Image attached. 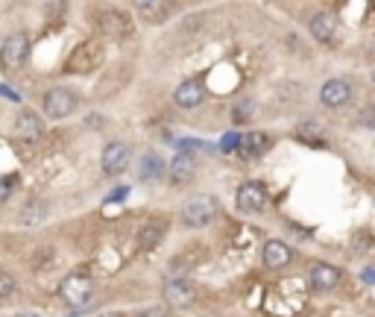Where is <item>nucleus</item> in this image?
<instances>
[{"mask_svg":"<svg viewBox=\"0 0 375 317\" xmlns=\"http://www.w3.org/2000/svg\"><path fill=\"white\" fill-rule=\"evenodd\" d=\"M59 297L68 309H85L94 300V279L88 273H68L59 282Z\"/></svg>","mask_w":375,"mask_h":317,"instance_id":"f257e3e1","label":"nucleus"},{"mask_svg":"<svg viewBox=\"0 0 375 317\" xmlns=\"http://www.w3.org/2000/svg\"><path fill=\"white\" fill-rule=\"evenodd\" d=\"M106 53L100 41H82L71 50V56L65 59V74H91L103 65Z\"/></svg>","mask_w":375,"mask_h":317,"instance_id":"f03ea898","label":"nucleus"},{"mask_svg":"<svg viewBox=\"0 0 375 317\" xmlns=\"http://www.w3.org/2000/svg\"><path fill=\"white\" fill-rule=\"evenodd\" d=\"M214 215H217V203L212 200V197H205V194H196L191 197L185 206H182V221L185 226H191V229H203L214 221Z\"/></svg>","mask_w":375,"mask_h":317,"instance_id":"7ed1b4c3","label":"nucleus"},{"mask_svg":"<svg viewBox=\"0 0 375 317\" xmlns=\"http://www.w3.org/2000/svg\"><path fill=\"white\" fill-rule=\"evenodd\" d=\"M196 297L194 282L188 276H173L164 282V309H185Z\"/></svg>","mask_w":375,"mask_h":317,"instance_id":"20e7f679","label":"nucleus"},{"mask_svg":"<svg viewBox=\"0 0 375 317\" xmlns=\"http://www.w3.org/2000/svg\"><path fill=\"white\" fill-rule=\"evenodd\" d=\"M30 56V39L24 32H15V36H9L3 41V47H0V65H3L6 71H18L21 65L27 62Z\"/></svg>","mask_w":375,"mask_h":317,"instance_id":"39448f33","label":"nucleus"},{"mask_svg":"<svg viewBox=\"0 0 375 317\" xmlns=\"http://www.w3.org/2000/svg\"><path fill=\"white\" fill-rule=\"evenodd\" d=\"M73 109H76V94L71 89H50L44 94V115L50 121H62V118L73 115Z\"/></svg>","mask_w":375,"mask_h":317,"instance_id":"423d86ee","label":"nucleus"},{"mask_svg":"<svg viewBox=\"0 0 375 317\" xmlns=\"http://www.w3.org/2000/svg\"><path fill=\"white\" fill-rule=\"evenodd\" d=\"M132 162V150L129 144H124V141H112V144H106L103 156H100V165H103V173L106 177H120Z\"/></svg>","mask_w":375,"mask_h":317,"instance_id":"0eeeda50","label":"nucleus"},{"mask_svg":"<svg viewBox=\"0 0 375 317\" xmlns=\"http://www.w3.org/2000/svg\"><path fill=\"white\" fill-rule=\"evenodd\" d=\"M235 200H238V209L244 215H255V212H261L264 206H267V188H264V182L249 179V182H244L238 188Z\"/></svg>","mask_w":375,"mask_h":317,"instance_id":"6e6552de","label":"nucleus"},{"mask_svg":"<svg viewBox=\"0 0 375 317\" xmlns=\"http://www.w3.org/2000/svg\"><path fill=\"white\" fill-rule=\"evenodd\" d=\"M261 261H264V267H267V270H282V267H288L291 261H293V247L284 244V241H279V238H273V241L264 244V250H261Z\"/></svg>","mask_w":375,"mask_h":317,"instance_id":"1a4fd4ad","label":"nucleus"},{"mask_svg":"<svg viewBox=\"0 0 375 317\" xmlns=\"http://www.w3.org/2000/svg\"><path fill=\"white\" fill-rule=\"evenodd\" d=\"M203 100H205V85H203V80H196V76L179 83V89L173 91V103L179 109H196Z\"/></svg>","mask_w":375,"mask_h":317,"instance_id":"9d476101","label":"nucleus"},{"mask_svg":"<svg viewBox=\"0 0 375 317\" xmlns=\"http://www.w3.org/2000/svg\"><path fill=\"white\" fill-rule=\"evenodd\" d=\"M352 100V85L346 80H326L319 89V103L328 109H340Z\"/></svg>","mask_w":375,"mask_h":317,"instance_id":"9b49d317","label":"nucleus"},{"mask_svg":"<svg viewBox=\"0 0 375 317\" xmlns=\"http://www.w3.org/2000/svg\"><path fill=\"white\" fill-rule=\"evenodd\" d=\"M168 177L173 182V188H182V185H188L196 177V159L191 153H179V156L168 165Z\"/></svg>","mask_w":375,"mask_h":317,"instance_id":"f8f14e48","label":"nucleus"},{"mask_svg":"<svg viewBox=\"0 0 375 317\" xmlns=\"http://www.w3.org/2000/svg\"><path fill=\"white\" fill-rule=\"evenodd\" d=\"M308 279H311V288L314 291H334L340 285V270L334 265H314L311 273H308Z\"/></svg>","mask_w":375,"mask_h":317,"instance_id":"ddd939ff","label":"nucleus"},{"mask_svg":"<svg viewBox=\"0 0 375 317\" xmlns=\"http://www.w3.org/2000/svg\"><path fill=\"white\" fill-rule=\"evenodd\" d=\"M308 27H311V36L317 41L328 45V41H334V36H337V15L334 12H317Z\"/></svg>","mask_w":375,"mask_h":317,"instance_id":"4468645a","label":"nucleus"},{"mask_svg":"<svg viewBox=\"0 0 375 317\" xmlns=\"http://www.w3.org/2000/svg\"><path fill=\"white\" fill-rule=\"evenodd\" d=\"M270 150V135L267 133H249V135H240L238 141V153L244 159H258Z\"/></svg>","mask_w":375,"mask_h":317,"instance_id":"2eb2a0df","label":"nucleus"},{"mask_svg":"<svg viewBox=\"0 0 375 317\" xmlns=\"http://www.w3.org/2000/svg\"><path fill=\"white\" fill-rule=\"evenodd\" d=\"M135 12L147 24H164V18L170 15V3H164V0H144V3H135Z\"/></svg>","mask_w":375,"mask_h":317,"instance_id":"dca6fc26","label":"nucleus"},{"mask_svg":"<svg viewBox=\"0 0 375 317\" xmlns=\"http://www.w3.org/2000/svg\"><path fill=\"white\" fill-rule=\"evenodd\" d=\"M15 138L24 141H38L41 138V121L32 112H21L15 121Z\"/></svg>","mask_w":375,"mask_h":317,"instance_id":"f3484780","label":"nucleus"},{"mask_svg":"<svg viewBox=\"0 0 375 317\" xmlns=\"http://www.w3.org/2000/svg\"><path fill=\"white\" fill-rule=\"evenodd\" d=\"M164 232H168V223H164V221H150V223H144V226H141V235H138V247L147 253V250H152V247L161 241Z\"/></svg>","mask_w":375,"mask_h":317,"instance_id":"a211bd4d","label":"nucleus"},{"mask_svg":"<svg viewBox=\"0 0 375 317\" xmlns=\"http://www.w3.org/2000/svg\"><path fill=\"white\" fill-rule=\"evenodd\" d=\"M47 217H50V203L47 200H30L27 209L18 215V221L27 223V226H36V223H44Z\"/></svg>","mask_w":375,"mask_h":317,"instance_id":"6ab92c4d","label":"nucleus"},{"mask_svg":"<svg viewBox=\"0 0 375 317\" xmlns=\"http://www.w3.org/2000/svg\"><path fill=\"white\" fill-rule=\"evenodd\" d=\"M103 30H106L112 39H124V36H129L126 15H124V12H109V15H103Z\"/></svg>","mask_w":375,"mask_h":317,"instance_id":"aec40b11","label":"nucleus"},{"mask_svg":"<svg viewBox=\"0 0 375 317\" xmlns=\"http://www.w3.org/2000/svg\"><path fill=\"white\" fill-rule=\"evenodd\" d=\"M161 173H164V162L156 156V153H147L144 162H141V173H138V177L150 182V179H159Z\"/></svg>","mask_w":375,"mask_h":317,"instance_id":"412c9836","label":"nucleus"},{"mask_svg":"<svg viewBox=\"0 0 375 317\" xmlns=\"http://www.w3.org/2000/svg\"><path fill=\"white\" fill-rule=\"evenodd\" d=\"M252 109H255V103H252V100L235 103V109H231V121H235V124H247L249 118H252Z\"/></svg>","mask_w":375,"mask_h":317,"instance_id":"4be33fe9","label":"nucleus"},{"mask_svg":"<svg viewBox=\"0 0 375 317\" xmlns=\"http://www.w3.org/2000/svg\"><path fill=\"white\" fill-rule=\"evenodd\" d=\"M15 276L9 270H0V300H6V297H12L15 294Z\"/></svg>","mask_w":375,"mask_h":317,"instance_id":"5701e85b","label":"nucleus"},{"mask_svg":"<svg viewBox=\"0 0 375 317\" xmlns=\"http://www.w3.org/2000/svg\"><path fill=\"white\" fill-rule=\"evenodd\" d=\"M15 182H18L15 173H9V177H0V203L9 200V194L15 191Z\"/></svg>","mask_w":375,"mask_h":317,"instance_id":"b1692460","label":"nucleus"},{"mask_svg":"<svg viewBox=\"0 0 375 317\" xmlns=\"http://www.w3.org/2000/svg\"><path fill=\"white\" fill-rule=\"evenodd\" d=\"M238 141H240V135H238V133H226V135H223V144H220V150H223V153L238 150Z\"/></svg>","mask_w":375,"mask_h":317,"instance_id":"393cba45","label":"nucleus"},{"mask_svg":"<svg viewBox=\"0 0 375 317\" xmlns=\"http://www.w3.org/2000/svg\"><path fill=\"white\" fill-rule=\"evenodd\" d=\"M138 317H170V311L164 309V305H152V309H144Z\"/></svg>","mask_w":375,"mask_h":317,"instance_id":"a878e982","label":"nucleus"},{"mask_svg":"<svg viewBox=\"0 0 375 317\" xmlns=\"http://www.w3.org/2000/svg\"><path fill=\"white\" fill-rule=\"evenodd\" d=\"M100 317H124V314H117V311H106V314H100Z\"/></svg>","mask_w":375,"mask_h":317,"instance_id":"bb28decb","label":"nucleus"}]
</instances>
